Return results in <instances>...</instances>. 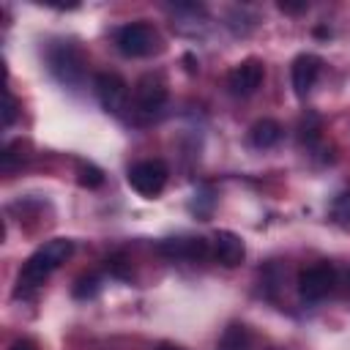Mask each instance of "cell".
I'll return each mask as SVG.
<instances>
[{"mask_svg": "<svg viewBox=\"0 0 350 350\" xmlns=\"http://www.w3.org/2000/svg\"><path fill=\"white\" fill-rule=\"evenodd\" d=\"M71 254H74V241L68 238H52L44 246H38L19 271V293L41 287L49 279V273H55Z\"/></svg>", "mask_w": 350, "mask_h": 350, "instance_id": "cell-1", "label": "cell"}, {"mask_svg": "<svg viewBox=\"0 0 350 350\" xmlns=\"http://www.w3.org/2000/svg\"><path fill=\"white\" fill-rule=\"evenodd\" d=\"M211 252H213V257H216L224 268H235V265H241L243 257H246V246H243L241 235H235V232H230V230H219V232L213 235Z\"/></svg>", "mask_w": 350, "mask_h": 350, "instance_id": "cell-9", "label": "cell"}, {"mask_svg": "<svg viewBox=\"0 0 350 350\" xmlns=\"http://www.w3.org/2000/svg\"><path fill=\"white\" fill-rule=\"evenodd\" d=\"M115 46L126 57H148L159 49V33L148 22H129V25L118 27Z\"/></svg>", "mask_w": 350, "mask_h": 350, "instance_id": "cell-2", "label": "cell"}, {"mask_svg": "<svg viewBox=\"0 0 350 350\" xmlns=\"http://www.w3.org/2000/svg\"><path fill=\"white\" fill-rule=\"evenodd\" d=\"M331 213H334L336 224L350 227V191H345V194H339V197H336V202H334Z\"/></svg>", "mask_w": 350, "mask_h": 350, "instance_id": "cell-15", "label": "cell"}, {"mask_svg": "<svg viewBox=\"0 0 350 350\" xmlns=\"http://www.w3.org/2000/svg\"><path fill=\"white\" fill-rule=\"evenodd\" d=\"M11 350H36V347H33V342L19 339V342H14V345H11Z\"/></svg>", "mask_w": 350, "mask_h": 350, "instance_id": "cell-19", "label": "cell"}, {"mask_svg": "<svg viewBox=\"0 0 350 350\" xmlns=\"http://www.w3.org/2000/svg\"><path fill=\"white\" fill-rule=\"evenodd\" d=\"M336 287H342L345 298H350V268H345V271L336 276Z\"/></svg>", "mask_w": 350, "mask_h": 350, "instance_id": "cell-18", "label": "cell"}, {"mask_svg": "<svg viewBox=\"0 0 350 350\" xmlns=\"http://www.w3.org/2000/svg\"><path fill=\"white\" fill-rule=\"evenodd\" d=\"M265 79V66L257 60V57H249L243 63H238L230 74H227V88L232 96L238 98H246L252 93H257V88L262 85Z\"/></svg>", "mask_w": 350, "mask_h": 350, "instance_id": "cell-6", "label": "cell"}, {"mask_svg": "<svg viewBox=\"0 0 350 350\" xmlns=\"http://www.w3.org/2000/svg\"><path fill=\"white\" fill-rule=\"evenodd\" d=\"M93 88H96V98H98V104H101L107 112L120 115V112L126 109V101H129V85H126L118 74H112V71H101V74H96Z\"/></svg>", "mask_w": 350, "mask_h": 350, "instance_id": "cell-5", "label": "cell"}, {"mask_svg": "<svg viewBox=\"0 0 350 350\" xmlns=\"http://www.w3.org/2000/svg\"><path fill=\"white\" fill-rule=\"evenodd\" d=\"M336 276L339 271L328 262H317V265H309L298 273V295L304 301H323L325 295H331L336 290Z\"/></svg>", "mask_w": 350, "mask_h": 350, "instance_id": "cell-3", "label": "cell"}, {"mask_svg": "<svg viewBox=\"0 0 350 350\" xmlns=\"http://www.w3.org/2000/svg\"><path fill=\"white\" fill-rule=\"evenodd\" d=\"M279 139H282V126H279L276 120H271V118H262V120H257V123L249 129V142H252L254 148H260V150L273 148Z\"/></svg>", "mask_w": 350, "mask_h": 350, "instance_id": "cell-12", "label": "cell"}, {"mask_svg": "<svg viewBox=\"0 0 350 350\" xmlns=\"http://www.w3.org/2000/svg\"><path fill=\"white\" fill-rule=\"evenodd\" d=\"M279 8H282V11H304L306 3H298V5H293V3H279Z\"/></svg>", "mask_w": 350, "mask_h": 350, "instance_id": "cell-20", "label": "cell"}, {"mask_svg": "<svg viewBox=\"0 0 350 350\" xmlns=\"http://www.w3.org/2000/svg\"><path fill=\"white\" fill-rule=\"evenodd\" d=\"M167 101V85L156 74H145L134 88V104L142 115H156Z\"/></svg>", "mask_w": 350, "mask_h": 350, "instance_id": "cell-7", "label": "cell"}, {"mask_svg": "<svg viewBox=\"0 0 350 350\" xmlns=\"http://www.w3.org/2000/svg\"><path fill=\"white\" fill-rule=\"evenodd\" d=\"M49 63H52V71L63 82H77L79 74H82V60H79V55L71 46H60L57 52H52L49 55Z\"/></svg>", "mask_w": 350, "mask_h": 350, "instance_id": "cell-11", "label": "cell"}, {"mask_svg": "<svg viewBox=\"0 0 350 350\" xmlns=\"http://www.w3.org/2000/svg\"><path fill=\"white\" fill-rule=\"evenodd\" d=\"M16 98L11 90H5V101H3V129H8L14 120H16Z\"/></svg>", "mask_w": 350, "mask_h": 350, "instance_id": "cell-17", "label": "cell"}, {"mask_svg": "<svg viewBox=\"0 0 350 350\" xmlns=\"http://www.w3.org/2000/svg\"><path fill=\"white\" fill-rule=\"evenodd\" d=\"M77 180L79 186H88V189H96L104 183V172L93 164H79V172H77Z\"/></svg>", "mask_w": 350, "mask_h": 350, "instance_id": "cell-14", "label": "cell"}, {"mask_svg": "<svg viewBox=\"0 0 350 350\" xmlns=\"http://www.w3.org/2000/svg\"><path fill=\"white\" fill-rule=\"evenodd\" d=\"M167 175H170V172H167V164H164V161H159V159H145V161H137V164L129 170V186H131L137 194L153 200V197H159V194L164 191Z\"/></svg>", "mask_w": 350, "mask_h": 350, "instance_id": "cell-4", "label": "cell"}, {"mask_svg": "<svg viewBox=\"0 0 350 350\" xmlns=\"http://www.w3.org/2000/svg\"><path fill=\"white\" fill-rule=\"evenodd\" d=\"M98 279L96 276H82L77 284H74V295L77 298H90V295H96L98 293Z\"/></svg>", "mask_w": 350, "mask_h": 350, "instance_id": "cell-16", "label": "cell"}, {"mask_svg": "<svg viewBox=\"0 0 350 350\" xmlns=\"http://www.w3.org/2000/svg\"><path fill=\"white\" fill-rule=\"evenodd\" d=\"M320 68H323V60L317 55H298L293 60V68H290V79H293V90L298 98H306V93L314 88L317 77H320Z\"/></svg>", "mask_w": 350, "mask_h": 350, "instance_id": "cell-8", "label": "cell"}, {"mask_svg": "<svg viewBox=\"0 0 350 350\" xmlns=\"http://www.w3.org/2000/svg\"><path fill=\"white\" fill-rule=\"evenodd\" d=\"M159 249L170 260H202V257H208V243L202 238H167Z\"/></svg>", "mask_w": 350, "mask_h": 350, "instance_id": "cell-10", "label": "cell"}, {"mask_svg": "<svg viewBox=\"0 0 350 350\" xmlns=\"http://www.w3.org/2000/svg\"><path fill=\"white\" fill-rule=\"evenodd\" d=\"M216 350H252V339H249L246 325H241V323L227 325L221 339H219V345H216Z\"/></svg>", "mask_w": 350, "mask_h": 350, "instance_id": "cell-13", "label": "cell"}, {"mask_svg": "<svg viewBox=\"0 0 350 350\" xmlns=\"http://www.w3.org/2000/svg\"><path fill=\"white\" fill-rule=\"evenodd\" d=\"M156 350H180V347H175V345H170V342H161Z\"/></svg>", "mask_w": 350, "mask_h": 350, "instance_id": "cell-21", "label": "cell"}]
</instances>
